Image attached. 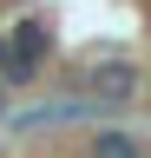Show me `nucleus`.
<instances>
[{"mask_svg": "<svg viewBox=\"0 0 151 158\" xmlns=\"http://www.w3.org/2000/svg\"><path fill=\"white\" fill-rule=\"evenodd\" d=\"M0 112H7V92H0Z\"/></svg>", "mask_w": 151, "mask_h": 158, "instance_id": "4", "label": "nucleus"}, {"mask_svg": "<svg viewBox=\"0 0 151 158\" xmlns=\"http://www.w3.org/2000/svg\"><path fill=\"white\" fill-rule=\"evenodd\" d=\"M0 66H7V33H0Z\"/></svg>", "mask_w": 151, "mask_h": 158, "instance_id": "3", "label": "nucleus"}, {"mask_svg": "<svg viewBox=\"0 0 151 158\" xmlns=\"http://www.w3.org/2000/svg\"><path fill=\"white\" fill-rule=\"evenodd\" d=\"M85 86L99 99H131V92H138V66H131V59H105V66L85 73Z\"/></svg>", "mask_w": 151, "mask_h": 158, "instance_id": "1", "label": "nucleus"}, {"mask_svg": "<svg viewBox=\"0 0 151 158\" xmlns=\"http://www.w3.org/2000/svg\"><path fill=\"white\" fill-rule=\"evenodd\" d=\"M145 92H151V86H145Z\"/></svg>", "mask_w": 151, "mask_h": 158, "instance_id": "5", "label": "nucleus"}, {"mask_svg": "<svg viewBox=\"0 0 151 158\" xmlns=\"http://www.w3.org/2000/svg\"><path fill=\"white\" fill-rule=\"evenodd\" d=\"M85 158H145V138L125 132V125H99L92 145H85Z\"/></svg>", "mask_w": 151, "mask_h": 158, "instance_id": "2", "label": "nucleus"}]
</instances>
